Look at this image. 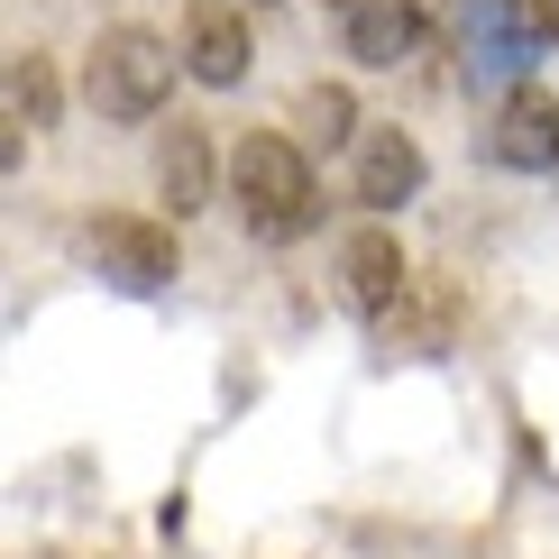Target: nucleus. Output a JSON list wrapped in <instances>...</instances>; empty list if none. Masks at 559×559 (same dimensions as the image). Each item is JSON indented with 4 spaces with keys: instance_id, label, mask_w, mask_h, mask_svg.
Returning <instances> with one entry per match:
<instances>
[{
    "instance_id": "obj_7",
    "label": "nucleus",
    "mask_w": 559,
    "mask_h": 559,
    "mask_svg": "<svg viewBox=\"0 0 559 559\" xmlns=\"http://www.w3.org/2000/svg\"><path fill=\"white\" fill-rule=\"evenodd\" d=\"M423 147H413L404 129H367L358 138V166H348V193L367 202V221H385V212H404L413 193H423Z\"/></svg>"
},
{
    "instance_id": "obj_9",
    "label": "nucleus",
    "mask_w": 559,
    "mask_h": 559,
    "mask_svg": "<svg viewBox=\"0 0 559 559\" xmlns=\"http://www.w3.org/2000/svg\"><path fill=\"white\" fill-rule=\"evenodd\" d=\"M156 202H166L175 221H193L202 202H212V138H202L193 120H175L166 147H156Z\"/></svg>"
},
{
    "instance_id": "obj_13",
    "label": "nucleus",
    "mask_w": 559,
    "mask_h": 559,
    "mask_svg": "<svg viewBox=\"0 0 559 559\" xmlns=\"http://www.w3.org/2000/svg\"><path fill=\"white\" fill-rule=\"evenodd\" d=\"M514 10H523V28L542 46H559V0H514Z\"/></svg>"
},
{
    "instance_id": "obj_2",
    "label": "nucleus",
    "mask_w": 559,
    "mask_h": 559,
    "mask_svg": "<svg viewBox=\"0 0 559 559\" xmlns=\"http://www.w3.org/2000/svg\"><path fill=\"white\" fill-rule=\"evenodd\" d=\"M175 64L183 56L156 28H102L92 56H83V102L102 110V120H156L166 92H175Z\"/></svg>"
},
{
    "instance_id": "obj_5",
    "label": "nucleus",
    "mask_w": 559,
    "mask_h": 559,
    "mask_svg": "<svg viewBox=\"0 0 559 559\" xmlns=\"http://www.w3.org/2000/svg\"><path fill=\"white\" fill-rule=\"evenodd\" d=\"M486 156L514 166V175H550L559 166V102H550L542 83H514L496 102V120H486Z\"/></svg>"
},
{
    "instance_id": "obj_10",
    "label": "nucleus",
    "mask_w": 559,
    "mask_h": 559,
    "mask_svg": "<svg viewBox=\"0 0 559 559\" xmlns=\"http://www.w3.org/2000/svg\"><path fill=\"white\" fill-rule=\"evenodd\" d=\"M468 56L496 64V74H523V64L542 56V37H532L523 10H504V0H468Z\"/></svg>"
},
{
    "instance_id": "obj_3",
    "label": "nucleus",
    "mask_w": 559,
    "mask_h": 559,
    "mask_svg": "<svg viewBox=\"0 0 559 559\" xmlns=\"http://www.w3.org/2000/svg\"><path fill=\"white\" fill-rule=\"evenodd\" d=\"M92 266H102L120 294H166L175 275H183L175 229L147 221V212H102V221H92Z\"/></svg>"
},
{
    "instance_id": "obj_14",
    "label": "nucleus",
    "mask_w": 559,
    "mask_h": 559,
    "mask_svg": "<svg viewBox=\"0 0 559 559\" xmlns=\"http://www.w3.org/2000/svg\"><path fill=\"white\" fill-rule=\"evenodd\" d=\"M239 10H275V0H239Z\"/></svg>"
},
{
    "instance_id": "obj_1",
    "label": "nucleus",
    "mask_w": 559,
    "mask_h": 559,
    "mask_svg": "<svg viewBox=\"0 0 559 559\" xmlns=\"http://www.w3.org/2000/svg\"><path fill=\"white\" fill-rule=\"evenodd\" d=\"M229 202H239V221L258 229V239H302L312 229V166H302L294 138L275 129H248L239 147H229Z\"/></svg>"
},
{
    "instance_id": "obj_11",
    "label": "nucleus",
    "mask_w": 559,
    "mask_h": 559,
    "mask_svg": "<svg viewBox=\"0 0 559 559\" xmlns=\"http://www.w3.org/2000/svg\"><path fill=\"white\" fill-rule=\"evenodd\" d=\"M19 129H56V64L46 56H10V138Z\"/></svg>"
},
{
    "instance_id": "obj_6",
    "label": "nucleus",
    "mask_w": 559,
    "mask_h": 559,
    "mask_svg": "<svg viewBox=\"0 0 559 559\" xmlns=\"http://www.w3.org/2000/svg\"><path fill=\"white\" fill-rule=\"evenodd\" d=\"M248 10L239 0H193L183 10V74L193 83H212V92H229V83H248Z\"/></svg>"
},
{
    "instance_id": "obj_8",
    "label": "nucleus",
    "mask_w": 559,
    "mask_h": 559,
    "mask_svg": "<svg viewBox=\"0 0 559 559\" xmlns=\"http://www.w3.org/2000/svg\"><path fill=\"white\" fill-rule=\"evenodd\" d=\"M331 10L358 64H404L413 37H423V0H331Z\"/></svg>"
},
{
    "instance_id": "obj_12",
    "label": "nucleus",
    "mask_w": 559,
    "mask_h": 559,
    "mask_svg": "<svg viewBox=\"0 0 559 559\" xmlns=\"http://www.w3.org/2000/svg\"><path fill=\"white\" fill-rule=\"evenodd\" d=\"M294 120H302V138H321V147H348V138H358V102H348L340 83H302Z\"/></svg>"
},
{
    "instance_id": "obj_4",
    "label": "nucleus",
    "mask_w": 559,
    "mask_h": 559,
    "mask_svg": "<svg viewBox=\"0 0 559 559\" xmlns=\"http://www.w3.org/2000/svg\"><path fill=\"white\" fill-rule=\"evenodd\" d=\"M340 294L358 302L367 321H394V312H404L413 266H404V239H394L385 221H358V229L340 239Z\"/></svg>"
}]
</instances>
